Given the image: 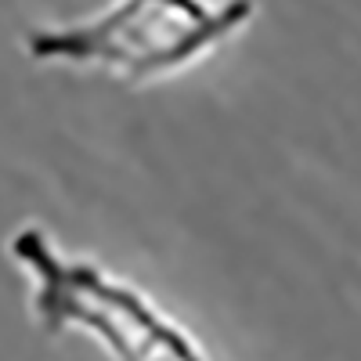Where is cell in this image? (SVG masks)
Segmentation results:
<instances>
[{"label": "cell", "mask_w": 361, "mask_h": 361, "mask_svg": "<svg viewBox=\"0 0 361 361\" xmlns=\"http://www.w3.org/2000/svg\"><path fill=\"white\" fill-rule=\"evenodd\" d=\"M257 0H112L58 25H33L22 51L37 66L98 69L123 83L163 80L195 66L253 22Z\"/></svg>", "instance_id": "obj_1"}, {"label": "cell", "mask_w": 361, "mask_h": 361, "mask_svg": "<svg viewBox=\"0 0 361 361\" xmlns=\"http://www.w3.org/2000/svg\"><path fill=\"white\" fill-rule=\"evenodd\" d=\"M8 253L33 282V314L44 333H87L116 361H214L152 296L94 260L58 250L40 224L18 228Z\"/></svg>", "instance_id": "obj_2"}]
</instances>
